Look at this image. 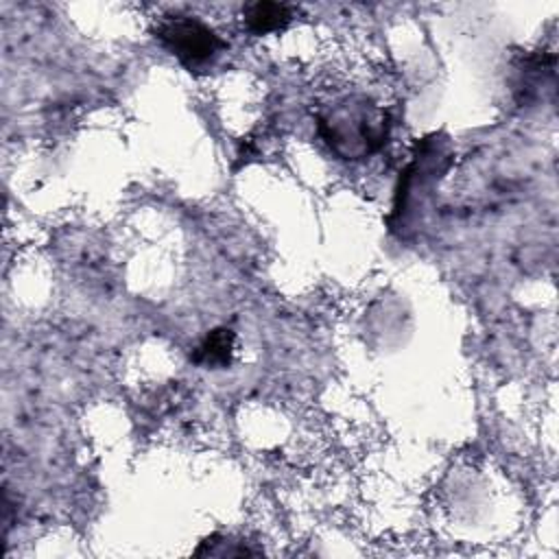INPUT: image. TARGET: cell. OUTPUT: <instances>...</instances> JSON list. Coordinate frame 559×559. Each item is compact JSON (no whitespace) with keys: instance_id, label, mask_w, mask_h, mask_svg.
Masks as SVG:
<instances>
[{"instance_id":"1","label":"cell","mask_w":559,"mask_h":559,"mask_svg":"<svg viewBox=\"0 0 559 559\" xmlns=\"http://www.w3.org/2000/svg\"><path fill=\"white\" fill-rule=\"evenodd\" d=\"M321 135L343 159H360L386 142L389 118L382 107L362 96H347L330 105L319 118Z\"/></svg>"},{"instance_id":"2","label":"cell","mask_w":559,"mask_h":559,"mask_svg":"<svg viewBox=\"0 0 559 559\" xmlns=\"http://www.w3.org/2000/svg\"><path fill=\"white\" fill-rule=\"evenodd\" d=\"M155 37L190 70L212 66L221 50H225V41L210 26L188 15L162 20L155 28Z\"/></svg>"},{"instance_id":"3","label":"cell","mask_w":559,"mask_h":559,"mask_svg":"<svg viewBox=\"0 0 559 559\" xmlns=\"http://www.w3.org/2000/svg\"><path fill=\"white\" fill-rule=\"evenodd\" d=\"M234 356V332L229 328L212 330L192 352V362L205 369L229 367Z\"/></svg>"},{"instance_id":"4","label":"cell","mask_w":559,"mask_h":559,"mask_svg":"<svg viewBox=\"0 0 559 559\" xmlns=\"http://www.w3.org/2000/svg\"><path fill=\"white\" fill-rule=\"evenodd\" d=\"M245 26L253 35H266L273 31H282L293 13L282 2H253L245 9Z\"/></svg>"}]
</instances>
